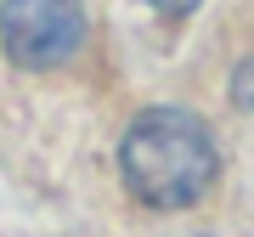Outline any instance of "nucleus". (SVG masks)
Returning a JSON list of instances; mask_svg holds the SVG:
<instances>
[{"label": "nucleus", "instance_id": "obj_2", "mask_svg": "<svg viewBox=\"0 0 254 237\" xmlns=\"http://www.w3.org/2000/svg\"><path fill=\"white\" fill-rule=\"evenodd\" d=\"M0 46L17 68H57L85 46L79 0H0Z\"/></svg>", "mask_w": 254, "mask_h": 237}, {"label": "nucleus", "instance_id": "obj_3", "mask_svg": "<svg viewBox=\"0 0 254 237\" xmlns=\"http://www.w3.org/2000/svg\"><path fill=\"white\" fill-rule=\"evenodd\" d=\"M237 91H243V96H237V102H243V108H254V62H249L243 73H237Z\"/></svg>", "mask_w": 254, "mask_h": 237}, {"label": "nucleus", "instance_id": "obj_4", "mask_svg": "<svg viewBox=\"0 0 254 237\" xmlns=\"http://www.w3.org/2000/svg\"><path fill=\"white\" fill-rule=\"evenodd\" d=\"M147 6H153V11H170V17H181V11H192L198 0H147Z\"/></svg>", "mask_w": 254, "mask_h": 237}, {"label": "nucleus", "instance_id": "obj_1", "mask_svg": "<svg viewBox=\"0 0 254 237\" xmlns=\"http://www.w3.org/2000/svg\"><path fill=\"white\" fill-rule=\"evenodd\" d=\"M119 175L147 209H187L220 175L215 136L187 108H147L119 141Z\"/></svg>", "mask_w": 254, "mask_h": 237}]
</instances>
